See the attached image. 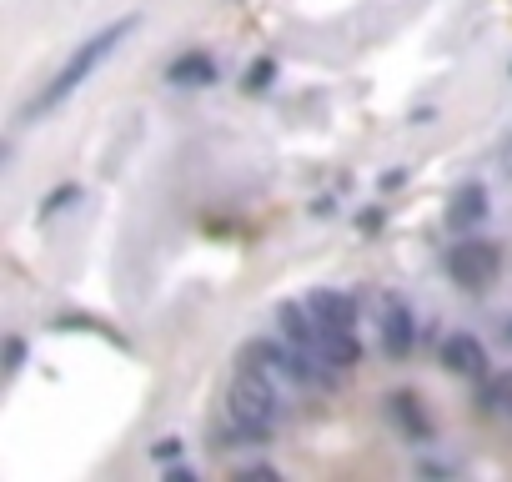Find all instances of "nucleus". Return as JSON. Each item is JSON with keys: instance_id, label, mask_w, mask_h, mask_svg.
<instances>
[{"instance_id": "9", "label": "nucleus", "mask_w": 512, "mask_h": 482, "mask_svg": "<svg viewBox=\"0 0 512 482\" xmlns=\"http://www.w3.org/2000/svg\"><path fill=\"white\" fill-rule=\"evenodd\" d=\"M482 211H487V191L482 186H462L452 196V206H447V226L452 231H467L472 221H482Z\"/></svg>"}, {"instance_id": "10", "label": "nucleus", "mask_w": 512, "mask_h": 482, "mask_svg": "<svg viewBox=\"0 0 512 482\" xmlns=\"http://www.w3.org/2000/svg\"><path fill=\"white\" fill-rule=\"evenodd\" d=\"M487 407H497V412L512 417V372H497V377L487 382Z\"/></svg>"}, {"instance_id": "1", "label": "nucleus", "mask_w": 512, "mask_h": 482, "mask_svg": "<svg viewBox=\"0 0 512 482\" xmlns=\"http://www.w3.org/2000/svg\"><path fill=\"white\" fill-rule=\"evenodd\" d=\"M136 26H141V16L131 11V16L111 21L106 31H96L91 41H81V46L71 51V61H66V66H61V71H56V76H51V81H46V86L31 96V106L21 111V121H41V116L61 111V106H66V101H71V96H76V91H81L91 76H96V66H101V61H106V56H111V51H116V46H121V41L136 31Z\"/></svg>"}, {"instance_id": "3", "label": "nucleus", "mask_w": 512, "mask_h": 482, "mask_svg": "<svg viewBox=\"0 0 512 482\" xmlns=\"http://www.w3.org/2000/svg\"><path fill=\"white\" fill-rule=\"evenodd\" d=\"M442 262H447V277H452L462 292H487V287L497 282V267H502L497 247H492V241H482V236L452 241Z\"/></svg>"}, {"instance_id": "6", "label": "nucleus", "mask_w": 512, "mask_h": 482, "mask_svg": "<svg viewBox=\"0 0 512 482\" xmlns=\"http://www.w3.org/2000/svg\"><path fill=\"white\" fill-rule=\"evenodd\" d=\"M317 357H322L327 367L347 372V367L362 362V342L352 337V327H322V337H317Z\"/></svg>"}, {"instance_id": "11", "label": "nucleus", "mask_w": 512, "mask_h": 482, "mask_svg": "<svg viewBox=\"0 0 512 482\" xmlns=\"http://www.w3.org/2000/svg\"><path fill=\"white\" fill-rule=\"evenodd\" d=\"M71 196H76V186H61V191H56V196L46 201V216H51V211H61V206H66Z\"/></svg>"}, {"instance_id": "13", "label": "nucleus", "mask_w": 512, "mask_h": 482, "mask_svg": "<svg viewBox=\"0 0 512 482\" xmlns=\"http://www.w3.org/2000/svg\"><path fill=\"white\" fill-rule=\"evenodd\" d=\"M507 337H512V327H507Z\"/></svg>"}, {"instance_id": "7", "label": "nucleus", "mask_w": 512, "mask_h": 482, "mask_svg": "<svg viewBox=\"0 0 512 482\" xmlns=\"http://www.w3.org/2000/svg\"><path fill=\"white\" fill-rule=\"evenodd\" d=\"M307 307H312V317H317L322 327H352V322H357V297L332 292V287L312 292V297H307Z\"/></svg>"}, {"instance_id": "8", "label": "nucleus", "mask_w": 512, "mask_h": 482, "mask_svg": "<svg viewBox=\"0 0 512 482\" xmlns=\"http://www.w3.org/2000/svg\"><path fill=\"white\" fill-rule=\"evenodd\" d=\"M166 81L171 86H211L216 81V61L206 51H186V56H176L166 66Z\"/></svg>"}, {"instance_id": "2", "label": "nucleus", "mask_w": 512, "mask_h": 482, "mask_svg": "<svg viewBox=\"0 0 512 482\" xmlns=\"http://www.w3.org/2000/svg\"><path fill=\"white\" fill-rule=\"evenodd\" d=\"M272 362H262V352L246 347V357L236 362V377H231V392H226V417L231 427L246 437V442H267L277 432V382L267 372Z\"/></svg>"}, {"instance_id": "12", "label": "nucleus", "mask_w": 512, "mask_h": 482, "mask_svg": "<svg viewBox=\"0 0 512 482\" xmlns=\"http://www.w3.org/2000/svg\"><path fill=\"white\" fill-rule=\"evenodd\" d=\"M21 362H26V342H11V362H6V367L21 372Z\"/></svg>"}, {"instance_id": "5", "label": "nucleus", "mask_w": 512, "mask_h": 482, "mask_svg": "<svg viewBox=\"0 0 512 482\" xmlns=\"http://www.w3.org/2000/svg\"><path fill=\"white\" fill-rule=\"evenodd\" d=\"M442 362H447L457 377H482V372H487V352H482V342L467 337V332L442 337Z\"/></svg>"}, {"instance_id": "4", "label": "nucleus", "mask_w": 512, "mask_h": 482, "mask_svg": "<svg viewBox=\"0 0 512 482\" xmlns=\"http://www.w3.org/2000/svg\"><path fill=\"white\" fill-rule=\"evenodd\" d=\"M412 342H417L412 312H407L397 297H382V352H387L392 362H402V357L412 352Z\"/></svg>"}]
</instances>
